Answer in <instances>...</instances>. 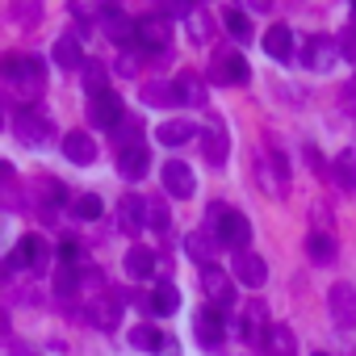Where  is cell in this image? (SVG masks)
I'll list each match as a JSON object with an SVG mask.
<instances>
[{
    "label": "cell",
    "instance_id": "277c9868",
    "mask_svg": "<svg viewBox=\"0 0 356 356\" xmlns=\"http://www.w3.org/2000/svg\"><path fill=\"white\" fill-rule=\"evenodd\" d=\"M202 293L214 302V310H231L235 306V277L218 264H206L202 268Z\"/></svg>",
    "mask_w": 356,
    "mask_h": 356
},
{
    "label": "cell",
    "instance_id": "7c38bea8",
    "mask_svg": "<svg viewBox=\"0 0 356 356\" xmlns=\"http://www.w3.org/2000/svg\"><path fill=\"white\" fill-rule=\"evenodd\" d=\"M193 335H197V343L202 348H222V339H227V318H222V310H202L197 318H193Z\"/></svg>",
    "mask_w": 356,
    "mask_h": 356
},
{
    "label": "cell",
    "instance_id": "9c48e42d",
    "mask_svg": "<svg viewBox=\"0 0 356 356\" xmlns=\"http://www.w3.org/2000/svg\"><path fill=\"white\" fill-rule=\"evenodd\" d=\"M168 38L172 34H168V17L163 13H151V17H138L134 22V42L147 47L151 55H163L168 51Z\"/></svg>",
    "mask_w": 356,
    "mask_h": 356
},
{
    "label": "cell",
    "instance_id": "4dcf8cb0",
    "mask_svg": "<svg viewBox=\"0 0 356 356\" xmlns=\"http://www.w3.org/2000/svg\"><path fill=\"white\" fill-rule=\"evenodd\" d=\"M206 159H210V168L227 163V130H222V122H214L206 130Z\"/></svg>",
    "mask_w": 356,
    "mask_h": 356
},
{
    "label": "cell",
    "instance_id": "83f0119b",
    "mask_svg": "<svg viewBox=\"0 0 356 356\" xmlns=\"http://www.w3.org/2000/svg\"><path fill=\"white\" fill-rule=\"evenodd\" d=\"M306 252H310L314 264H331L335 260V235L331 231H310L306 235Z\"/></svg>",
    "mask_w": 356,
    "mask_h": 356
},
{
    "label": "cell",
    "instance_id": "ffe728a7",
    "mask_svg": "<svg viewBox=\"0 0 356 356\" xmlns=\"http://www.w3.org/2000/svg\"><path fill=\"white\" fill-rule=\"evenodd\" d=\"M155 252L151 248H143V243H134L130 252H126V260H122V268H126V277L130 281H147V277H155Z\"/></svg>",
    "mask_w": 356,
    "mask_h": 356
},
{
    "label": "cell",
    "instance_id": "484cf974",
    "mask_svg": "<svg viewBox=\"0 0 356 356\" xmlns=\"http://www.w3.org/2000/svg\"><path fill=\"white\" fill-rule=\"evenodd\" d=\"M193 134H197V126H193V122H185V118H172V122H163V126L155 130V138H159L163 147H185Z\"/></svg>",
    "mask_w": 356,
    "mask_h": 356
},
{
    "label": "cell",
    "instance_id": "5b68a950",
    "mask_svg": "<svg viewBox=\"0 0 356 356\" xmlns=\"http://www.w3.org/2000/svg\"><path fill=\"white\" fill-rule=\"evenodd\" d=\"M0 76L13 80V84H22V88H42L47 67H42V59H38V55H13V59L0 63Z\"/></svg>",
    "mask_w": 356,
    "mask_h": 356
},
{
    "label": "cell",
    "instance_id": "ee69618b",
    "mask_svg": "<svg viewBox=\"0 0 356 356\" xmlns=\"http://www.w3.org/2000/svg\"><path fill=\"white\" fill-rule=\"evenodd\" d=\"M118 72H122V76H134V72H138V55H130V51H126V55H122V63H118Z\"/></svg>",
    "mask_w": 356,
    "mask_h": 356
},
{
    "label": "cell",
    "instance_id": "b9f144b4",
    "mask_svg": "<svg viewBox=\"0 0 356 356\" xmlns=\"http://www.w3.org/2000/svg\"><path fill=\"white\" fill-rule=\"evenodd\" d=\"M155 356H181V343H176L172 335H163V339H159V352H155Z\"/></svg>",
    "mask_w": 356,
    "mask_h": 356
},
{
    "label": "cell",
    "instance_id": "d590c367",
    "mask_svg": "<svg viewBox=\"0 0 356 356\" xmlns=\"http://www.w3.org/2000/svg\"><path fill=\"white\" fill-rule=\"evenodd\" d=\"M76 289H80V264H59V273H55V293H59V298H76Z\"/></svg>",
    "mask_w": 356,
    "mask_h": 356
},
{
    "label": "cell",
    "instance_id": "8992f818",
    "mask_svg": "<svg viewBox=\"0 0 356 356\" xmlns=\"http://www.w3.org/2000/svg\"><path fill=\"white\" fill-rule=\"evenodd\" d=\"M327 310H331V323H335L339 331H352V327H356V285L335 281L331 293H327Z\"/></svg>",
    "mask_w": 356,
    "mask_h": 356
},
{
    "label": "cell",
    "instance_id": "f6af8a7d",
    "mask_svg": "<svg viewBox=\"0 0 356 356\" xmlns=\"http://www.w3.org/2000/svg\"><path fill=\"white\" fill-rule=\"evenodd\" d=\"M343 109H356V84L343 88Z\"/></svg>",
    "mask_w": 356,
    "mask_h": 356
},
{
    "label": "cell",
    "instance_id": "603a6c76",
    "mask_svg": "<svg viewBox=\"0 0 356 356\" xmlns=\"http://www.w3.org/2000/svg\"><path fill=\"white\" fill-rule=\"evenodd\" d=\"M172 88H176V105H202L206 101V84L197 72H181L172 80Z\"/></svg>",
    "mask_w": 356,
    "mask_h": 356
},
{
    "label": "cell",
    "instance_id": "d4e9b609",
    "mask_svg": "<svg viewBox=\"0 0 356 356\" xmlns=\"http://www.w3.org/2000/svg\"><path fill=\"white\" fill-rule=\"evenodd\" d=\"M51 59H55V67H84V47H80V34H63L59 42H55V51H51Z\"/></svg>",
    "mask_w": 356,
    "mask_h": 356
},
{
    "label": "cell",
    "instance_id": "8fae6325",
    "mask_svg": "<svg viewBox=\"0 0 356 356\" xmlns=\"http://www.w3.org/2000/svg\"><path fill=\"white\" fill-rule=\"evenodd\" d=\"M210 67H214V72H210V80H218V84H248V80H252L248 59H243V55H235V51H218Z\"/></svg>",
    "mask_w": 356,
    "mask_h": 356
},
{
    "label": "cell",
    "instance_id": "e0dca14e",
    "mask_svg": "<svg viewBox=\"0 0 356 356\" xmlns=\"http://www.w3.org/2000/svg\"><path fill=\"white\" fill-rule=\"evenodd\" d=\"M147 168H151L147 143H134V147H122V151H118V172L126 176V181H143Z\"/></svg>",
    "mask_w": 356,
    "mask_h": 356
},
{
    "label": "cell",
    "instance_id": "7dc6e473",
    "mask_svg": "<svg viewBox=\"0 0 356 356\" xmlns=\"http://www.w3.org/2000/svg\"><path fill=\"white\" fill-rule=\"evenodd\" d=\"M314 356H327V352H314Z\"/></svg>",
    "mask_w": 356,
    "mask_h": 356
},
{
    "label": "cell",
    "instance_id": "ac0fdd59",
    "mask_svg": "<svg viewBox=\"0 0 356 356\" xmlns=\"http://www.w3.org/2000/svg\"><path fill=\"white\" fill-rule=\"evenodd\" d=\"M84 314H88L92 327H105V331H109V327H118V318H122V302H118V293H97Z\"/></svg>",
    "mask_w": 356,
    "mask_h": 356
},
{
    "label": "cell",
    "instance_id": "d6986e66",
    "mask_svg": "<svg viewBox=\"0 0 356 356\" xmlns=\"http://www.w3.org/2000/svg\"><path fill=\"white\" fill-rule=\"evenodd\" d=\"M185 252L206 268V264H214V252H218V239H214V231L210 227H197V231H189L185 235Z\"/></svg>",
    "mask_w": 356,
    "mask_h": 356
},
{
    "label": "cell",
    "instance_id": "52a82bcc",
    "mask_svg": "<svg viewBox=\"0 0 356 356\" xmlns=\"http://www.w3.org/2000/svg\"><path fill=\"white\" fill-rule=\"evenodd\" d=\"M260 189H268L273 197H285L289 193V159L273 147L268 159L260 155Z\"/></svg>",
    "mask_w": 356,
    "mask_h": 356
},
{
    "label": "cell",
    "instance_id": "5bb4252c",
    "mask_svg": "<svg viewBox=\"0 0 356 356\" xmlns=\"http://www.w3.org/2000/svg\"><path fill=\"white\" fill-rule=\"evenodd\" d=\"M302 59H306V67H314V72H331V67L339 63V47H335L331 38L314 34V38L306 42V51H302Z\"/></svg>",
    "mask_w": 356,
    "mask_h": 356
},
{
    "label": "cell",
    "instance_id": "ab89813d",
    "mask_svg": "<svg viewBox=\"0 0 356 356\" xmlns=\"http://www.w3.org/2000/svg\"><path fill=\"white\" fill-rule=\"evenodd\" d=\"M138 134H143V122H138V118H122L113 138H118V147H134V143H143Z\"/></svg>",
    "mask_w": 356,
    "mask_h": 356
},
{
    "label": "cell",
    "instance_id": "cb8c5ba5",
    "mask_svg": "<svg viewBox=\"0 0 356 356\" xmlns=\"http://www.w3.org/2000/svg\"><path fill=\"white\" fill-rule=\"evenodd\" d=\"M264 51L273 55V59H281V63H289L293 59V30L289 26H268V34H264Z\"/></svg>",
    "mask_w": 356,
    "mask_h": 356
},
{
    "label": "cell",
    "instance_id": "4316f807",
    "mask_svg": "<svg viewBox=\"0 0 356 356\" xmlns=\"http://www.w3.org/2000/svg\"><path fill=\"white\" fill-rule=\"evenodd\" d=\"M147 306H151L155 314H176V310H181V289H176L172 281H159L155 293L147 298Z\"/></svg>",
    "mask_w": 356,
    "mask_h": 356
},
{
    "label": "cell",
    "instance_id": "6da1fadb",
    "mask_svg": "<svg viewBox=\"0 0 356 356\" xmlns=\"http://www.w3.org/2000/svg\"><path fill=\"white\" fill-rule=\"evenodd\" d=\"M210 231H214V239L218 243H227V248H235V252H248V243H252V222H248V214H239V210H227V206H210Z\"/></svg>",
    "mask_w": 356,
    "mask_h": 356
},
{
    "label": "cell",
    "instance_id": "74e56055",
    "mask_svg": "<svg viewBox=\"0 0 356 356\" xmlns=\"http://www.w3.org/2000/svg\"><path fill=\"white\" fill-rule=\"evenodd\" d=\"M126 339H130V348H138V352H159L163 331H155V327H134Z\"/></svg>",
    "mask_w": 356,
    "mask_h": 356
},
{
    "label": "cell",
    "instance_id": "7402d4cb",
    "mask_svg": "<svg viewBox=\"0 0 356 356\" xmlns=\"http://www.w3.org/2000/svg\"><path fill=\"white\" fill-rule=\"evenodd\" d=\"M63 155H67L72 163H92V159H97V143H92V134H84V130H67V134H63Z\"/></svg>",
    "mask_w": 356,
    "mask_h": 356
},
{
    "label": "cell",
    "instance_id": "ba28073f",
    "mask_svg": "<svg viewBox=\"0 0 356 356\" xmlns=\"http://www.w3.org/2000/svg\"><path fill=\"white\" fill-rule=\"evenodd\" d=\"M17 260H22V268L26 273H34V277H42V273H51V243L42 239V235H22V243H17V252H13Z\"/></svg>",
    "mask_w": 356,
    "mask_h": 356
},
{
    "label": "cell",
    "instance_id": "2e32d148",
    "mask_svg": "<svg viewBox=\"0 0 356 356\" xmlns=\"http://www.w3.org/2000/svg\"><path fill=\"white\" fill-rule=\"evenodd\" d=\"M235 281H243L248 289H260V285L268 281L264 256H256V252H235Z\"/></svg>",
    "mask_w": 356,
    "mask_h": 356
},
{
    "label": "cell",
    "instance_id": "44dd1931",
    "mask_svg": "<svg viewBox=\"0 0 356 356\" xmlns=\"http://www.w3.org/2000/svg\"><path fill=\"white\" fill-rule=\"evenodd\" d=\"M118 227H122L126 235L143 231V227H147V197H122V202H118Z\"/></svg>",
    "mask_w": 356,
    "mask_h": 356
},
{
    "label": "cell",
    "instance_id": "f546056e",
    "mask_svg": "<svg viewBox=\"0 0 356 356\" xmlns=\"http://www.w3.org/2000/svg\"><path fill=\"white\" fill-rule=\"evenodd\" d=\"M80 76H84V88H88V97H101V92H109V72H105V63H97V59H84Z\"/></svg>",
    "mask_w": 356,
    "mask_h": 356
},
{
    "label": "cell",
    "instance_id": "836d02e7",
    "mask_svg": "<svg viewBox=\"0 0 356 356\" xmlns=\"http://www.w3.org/2000/svg\"><path fill=\"white\" fill-rule=\"evenodd\" d=\"M143 101H147V105H155V109L176 105V88H172L168 80H151V84H143Z\"/></svg>",
    "mask_w": 356,
    "mask_h": 356
},
{
    "label": "cell",
    "instance_id": "f35d334b",
    "mask_svg": "<svg viewBox=\"0 0 356 356\" xmlns=\"http://www.w3.org/2000/svg\"><path fill=\"white\" fill-rule=\"evenodd\" d=\"M147 227H151V231H159V235H168V227H172L168 206H163V202H155V197H147Z\"/></svg>",
    "mask_w": 356,
    "mask_h": 356
},
{
    "label": "cell",
    "instance_id": "bcb514c9",
    "mask_svg": "<svg viewBox=\"0 0 356 356\" xmlns=\"http://www.w3.org/2000/svg\"><path fill=\"white\" fill-rule=\"evenodd\" d=\"M9 356H38V352H34L30 343H13V348H9Z\"/></svg>",
    "mask_w": 356,
    "mask_h": 356
},
{
    "label": "cell",
    "instance_id": "7a4b0ae2",
    "mask_svg": "<svg viewBox=\"0 0 356 356\" xmlns=\"http://www.w3.org/2000/svg\"><path fill=\"white\" fill-rule=\"evenodd\" d=\"M13 130H17V138H22L26 147H47L51 134H55V122H51L47 109H22V113L13 118Z\"/></svg>",
    "mask_w": 356,
    "mask_h": 356
},
{
    "label": "cell",
    "instance_id": "9a60e30c",
    "mask_svg": "<svg viewBox=\"0 0 356 356\" xmlns=\"http://www.w3.org/2000/svg\"><path fill=\"white\" fill-rule=\"evenodd\" d=\"M122 118H126V109H122V97L118 92H101V97L88 101V122L92 126H118Z\"/></svg>",
    "mask_w": 356,
    "mask_h": 356
},
{
    "label": "cell",
    "instance_id": "d6a6232c",
    "mask_svg": "<svg viewBox=\"0 0 356 356\" xmlns=\"http://www.w3.org/2000/svg\"><path fill=\"white\" fill-rule=\"evenodd\" d=\"M189 38H193L197 47L214 38V17H210L206 9H189Z\"/></svg>",
    "mask_w": 356,
    "mask_h": 356
},
{
    "label": "cell",
    "instance_id": "3957f363",
    "mask_svg": "<svg viewBox=\"0 0 356 356\" xmlns=\"http://www.w3.org/2000/svg\"><path fill=\"white\" fill-rule=\"evenodd\" d=\"M268 302H260V298H248L243 302V310L235 314V331H239V339L243 343H260L264 335H268Z\"/></svg>",
    "mask_w": 356,
    "mask_h": 356
},
{
    "label": "cell",
    "instance_id": "f1b7e54d",
    "mask_svg": "<svg viewBox=\"0 0 356 356\" xmlns=\"http://www.w3.org/2000/svg\"><path fill=\"white\" fill-rule=\"evenodd\" d=\"M264 348H268L273 356H293V352H298V339H293V331H289V327L273 323V327H268V335H264Z\"/></svg>",
    "mask_w": 356,
    "mask_h": 356
},
{
    "label": "cell",
    "instance_id": "4fadbf2b",
    "mask_svg": "<svg viewBox=\"0 0 356 356\" xmlns=\"http://www.w3.org/2000/svg\"><path fill=\"white\" fill-rule=\"evenodd\" d=\"M159 181H163V193H168V197H193V189H197L193 168H189V163H181V159H168Z\"/></svg>",
    "mask_w": 356,
    "mask_h": 356
},
{
    "label": "cell",
    "instance_id": "1f68e13d",
    "mask_svg": "<svg viewBox=\"0 0 356 356\" xmlns=\"http://www.w3.org/2000/svg\"><path fill=\"white\" fill-rule=\"evenodd\" d=\"M335 185L339 189H356V147L335 155Z\"/></svg>",
    "mask_w": 356,
    "mask_h": 356
},
{
    "label": "cell",
    "instance_id": "e575fe53",
    "mask_svg": "<svg viewBox=\"0 0 356 356\" xmlns=\"http://www.w3.org/2000/svg\"><path fill=\"white\" fill-rule=\"evenodd\" d=\"M222 22H227V30H231V38H235L239 47L256 38V34H252V22H248V13H243V9H227V17H222Z\"/></svg>",
    "mask_w": 356,
    "mask_h": 356
},
{
    "label": "cell",
    "instance_id": "7bdbcfd3",
    "mask_svg": "<svg viewBox=\"0 0 356 356\" xmlns=\"http://www.w3.org/2000/svg\"><path fill=\"white\" fill-rule=\"evenodd\" d=\"M9 335H13V318H9L5 306H0V343H9Z\"/></svg>",
    "mask_w": 356,
    "mask_h": 356
},
{
    "label": "cell",
    "instance_id": "8d00e7d4",
    "mask_svg": "<svg viewBox=\"0 0 356 356\" xmlns=\"http://www.w3.org/2000/svg\"><path fill=\"white\" fill-rule=\"evenodd\" d=\"M101 210H105V202H101L97 193H80V197L72 202V214H76V218H84V222L101 218Z\"/></svg>",
    "mask_w": 356,
    "mask_h": 356
},
{
    "label": "cell",
    "instance_id": "60d3db41",
    "mask_svg": "<svg viewBox=\"0 0 356 356\" xmlns=\"http://www.w3.org/2000/svg\"><path fill=\"white\" fill-rule=\"evenodd\" d=\"M13 13H17V22H38L42 17V5H17Z\"/></svg>",
    "mask_w": 356,
    "mask_h": 356
},
{
    "label": "cell",
    "instance_id": "30bf717a",
    "mask_svg": "<svg viewBox=\"0 0 356 356\" xmlns=\"http://www.w3.org/2000/svg\"><path fill=\"white\" fill-rule=\"evenodd\" d=\"M97 26H101V34H105L109 42H118V47H126V42L134 38V17H130V13H122L118 5H101Z\"/></svg>",
    "mask_w": 356,
    "mask_h": 356
}]
</instances>
